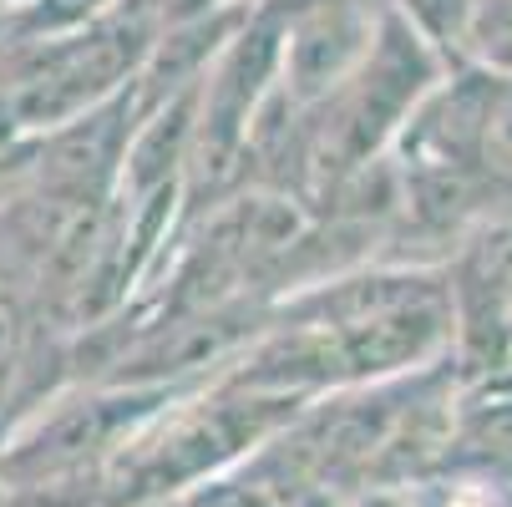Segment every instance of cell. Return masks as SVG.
Returning a JSON list of instances; mask_svg holds the SVG:
<instances>
[{"label":"cell","mask_w":512,"mask_h":507,"mask_svg":"<svg viewBox=\"0 0 512 507\" xmlns=\"http://www.w3.org/2000/svg\"><path fill=\"white\" fill-rule=\"evenodd\" d=\"M452 472H512V371L472 386L457 381Z\"/></svg>","instance_id":"1"},{"label":"cell","mask_w":512,"mask_h":507,"mask_svg":"<svg viewBox=\"0 0 512 507\" xmlns=\"http://www.w3.org/2000/svg\"><path fill=\"white\" fill-rule=\"evenodd\" d=\"M41 330H46V320L36 315L26 289L0 284V426H11V406H16V391L36 355Z\"/></svg>","instance_id":"2"},{"label":"cell","mask_w":512,"mask_h":507,"mask_svg":"<svg viewBox=\"0 0 512 507\" xmlns=\"http://www.w3.org/2000/svg\"><path fill=\"white\" fill-rule=\"evenodd\" d=\"M391 11L447 61V71L467 66V36H472L477 0H391Z\"/></svg>","instance_id":"3"},{"label":"cell","mask_w":512,"mask_h":507,"mask_svg":"<svg viewBox=\"0 0 512 507\" xmlns=\"http://www.w3.org/2000/svg\"><path fill=\"white\" fill-rule=\"evenodd\" d=\"M467 66L512 77V0H477L472 36H467Z\"/></svg>","instance_id":"4"},{"label":"cell","mask_w":512,"mask_h":507,"mask_svg":"<svg viewBox=\"0 0 512 507\" xmlns=\"http://www.w3.org/2000/svg\"><path fill=\"white\" fill-rule=\"evenodd\" d=\"M350 507H426L421 487H360L350 492Z\"/></svg>","instance_id":"5"},{"label":"cell","mask_w":512,"mask_h":507,"mask_svg":"<svg viewBox=\"0 0 512 507\" xmlns=\"http://www.w3.org/2000/svg\"><path fill=\"white\" fill-rule=\"evenodd\" d=\"M284 507H350V497L335 487H305L295 497H284Z\"/></svg>","instance_id":"6"},{"label":"cell","mask_w":512,"mask_h":507,"mask_svg":"<svg viewBox=\"0 0 512 507\" xmlns=\"http://www.w3.org/2000/svg\"><path fill=\"white\" fill-rule=\"evenodd\" d=\"M492 477V507H512V472H487Z\"/></svg>","instance_id":"7"}]
</instances>
